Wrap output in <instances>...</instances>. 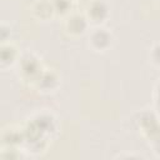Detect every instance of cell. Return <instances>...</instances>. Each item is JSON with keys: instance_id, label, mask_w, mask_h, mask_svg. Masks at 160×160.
I'll return each instance as SVG.
<instances>
[{"instance_id": "1", "label": "cell", "mask_w": 160, "mask_h": 160, "mask_svg": "<svg viewBox=\"0 0 160 160\" xmlns=\"http://www.w3.org/2000/svg\"><path fill=\"white\" fill-rule=\"evenodd\" d=\"M114 42L112 32L105 26H94L88 35V45L95 52H105L108 51Z\"/></svg>"}, {"instance_id": "5", "label": "cell", "mask_w": 160, "mask_h": 160, "mask_svg": "<svg viewBox=\"0 0 160 160\" xmlns=\"http://www.w3.org/2000/svg\"><path fill=\"white\" fill-rule=\"evenodd\" d=\"M139 128L141 132L148 138L149 142L158 136H160V121L158 120L156 115L149 111H144L140 115Z\"/></svg>"}, {"instance_id": "11", "label": "cell", "mask_w": 160, "mask_h": 160, "mask_svg": "<svg viewBox=\"0 0 160 160\" xmlns=\"http://www.w3.org/2000/svg\"><path fill=\"white\" fill-rule=\"evenodd\" d=\"M152 104H154V110L156 114L160 115V79L154 86L152 91Z\"/></svg>"}, {"instance_id": "7", "label": "cell", "mask_w": 160, "mask_h": 160, "mask_svg": "<svg viewBox=\"0 0 160 160\" xmlns=\"http://www.w3.org/2000/svg\"><path fill=\"white\" fill-rule=\"evenodd\" d=\"M19 58H20V54L11 42H2L1 50H0V66L2 70H6L8 68L18 62Z\"/></svg>"}, {"instance_id": "2", "label": "cell", "mask_w": 160, "mask_h": 160, "mask_svg": "<svg viewBox=\"0 0 160 160\" xmlns=\"http://www.w3.org/2000/svg\"><path fill=\"white\" fill-rule=\"evenodd\" d=\"M19 74L24 80H31L32 84L44 69L40 59L34 52H25L20 55L19 60Z\"/></svg>"}, {"instance_id": "10", "label": "cell", "mask_w": 160, "mask_h": 160, "mask_svg": "<svg viewBox=\"0 0 160 160\" xmlns=\"http://www.w3.org/2000/svg\"><path fill=\"white\" fill-rule=\"evenodd\" d=\"M55 14H68L70 8H71V0H51Z\"/></svg>"}, {"instance_id": "12", "label": "cell", "mask_w": 160, "mask_h": 160, "mask_svg": "<svg viewBox=\"0 0 160 160\" xmlns=\"http://www.w3.org/2000/svg\"><path fill=\"white\" fill-rule=\"evenodd\" d=\"M149 144H150V146H151V149H152L154 154H155L156 156H159V158H160V136H158L156 139L151 140Z\"/></svg>"}, {"instance_id": "6", "label": "cell", "mask_w": 160, "mask_h": 160, "mask_svg": "<svg viewBox=\"0 0 160 160\" xmlns=\"http://www.w3.org/2000/svg\"><path fill=\"white\" fill-rule=\"evenodd\" d=\"M89 21L85 15L70 14L64 21V31L70 36H80L86 32L89 28Z\"/></svg>"}, {"instance_id": "4", "label": "cell", "mask_w": 160, "mask_h": 160, "mask_svg": "<svg viewBox=\"0 0 160 160\" xmlns=\"http://www.w3.org/2000/svg\"><path fill=\"white\" fill-rule=\"evenodd\" d=\"M35 88L45 94H50L58 90L60 86V76L52 69H42L36 80L34 81Z\"/></svg>"}, {"instance_id": "9", "label": "cell", "mask_w": 160, "mask_h": 160, "mask_svg": "<svg viewBox=\"0 0 160 160\" xmlns=\"http://www.w3.org/2000/svg\"><path fill=\"white\" fill-rule=\"evenodd\" d=\"M149 61L156 66L160 68V41H156L151 45V48L149 49Z\"/></svg>"}, {"instance_id": "3", "label": "cell", "mask_w": 160, "mask_h": 160, "mask_svg": "<svg viewBox=\"0 0 160 160\" xmlns=\"http://www.w3.org/2000/svg\"><path fill=\"white\" fill-rule=\"evenodd\" d=\"M85 16L89 24L94 26H100L104 25L105 21L109 19L110 9L104 0H92L85 10Z\"/></svg>"}, {"instance_id": "13", "label": "cell", "mask_w": 160, "mask_h": 160, "mask_svg": "<svg viewBox=\"0 0 160 160\" xmlns=\"http://www.w3.org/2000/svg\"><path fill=\"white\" fill-rule=\"evenodd\" d=\"M159 6H160V0H159Z\"/></svg>"}, {"instance_id": "8", "label": "cell", "mask_w": 160, "mask_h": 160, "mask_svg": "<svg viewBox=\"0 0 160 160\" xmlns=\"http://www.w3.org/2000/svg\"><path fill=\"white\" fill-rule=\"evenodd\" d=\"M34 14L41 20H46V19L51 18L55 14L51 0H40V1H38L34 5Z\"/></svg>"}]
</instances>
